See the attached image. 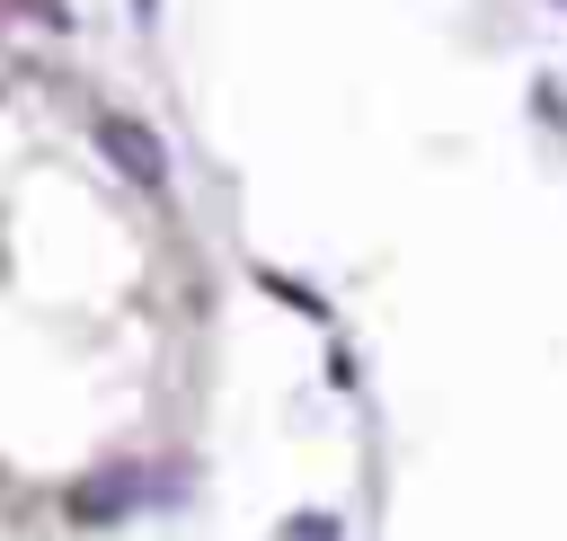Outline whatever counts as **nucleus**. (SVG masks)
<instances>
[{
  "label": "nucleus",
  "mask_w": 567,
  "mask_h": 541,
  "mask_svg": "<svg viewBox=\"0 0 567 541\" xmlns=\"http://www.w3.org/2000/svg\"><path fill=\"white\" fill-rule=\"evenodd\" d=\"M71 523H124L133 506H142V479L133 470H97V479H71Z\"/></svg>",
  "instance_id": "obj_2"
},
{
  "label": "nucleus",
  "mask_w": 567,
  "mask_h": 541,
  "mask_svg": "<svg viewBox=\"0 0 567 541\" xmlns=\"http://www.w3.org/2000/svg\"><path fill=\"white\" fill-rule=\"evenodd\" d=\"M97 151H106V160H115V177H133V186H159V177H168L159 133H151V124H133V115H97Z\"/></svg>",
  "instance_id": "obj_1"
},
{
  "label": "nucleus",
  "mask_w": 567,
  "mask_h": 541,
  "mask_svg": "<svg viewBox=\"0 0 567 541\" xmlns=\"http://www.w3.org/2000/svg\"><path fill=\"white\" fill-rule=\"evenodd\" d=\"M133 9H142V18H151V0H133Z\"/></svg>",
  "instance_id": "obj_5"
},
{
  "label": "nucleus",
  "mask_w": 567,
  "mask_h": 541,
  "mask_svg": "<svg viewBox=\"0 0 567 541\" xmlns=\"http://www.w3.org/2000/svg\"><path fill=\"white\" fill-rule=\"evenodd\" d=\"M266 293H275V302H292V310H301V319H328V302H319V293H310V284H284V275H266Z\"/></svg>",
  "instance_id": "obj_4"
},
{
  "label": "nucleus",
  "mask_w": 567,
  "mask_h": 541,
  "mask_svg": "<svg viewBox=\"0 0 567 541\" xmlns=\"http://www.w3.org/2000/svg\"><path fill=\"white\" fill-rule=\"evenodd\" d=\"M275 541H346V523L328 514V506H301V514H284V532Z\"/></svg>",
  "instance_id": "obj_3"
}]
</instances>
